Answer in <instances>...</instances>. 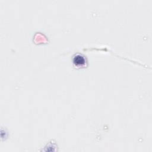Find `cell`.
<instances>
[{
  "mask_svg": "<svg viewBox=\"0 0 152 152\" xmlns=\"http://www.w3.org/2000/svg\"><path fill=\"white\" fill-rule=\"evenodd\" d=\"M73 62L74 64L77 66H83L85 64L86 59L83 56L81 55H77L74 56L73 59Z\"/></svg>",
  "mask_w": 152,
  "mask_h": 152,
  "instance_id": "cell-1",
  "label": "cell"
}]
</instances>
